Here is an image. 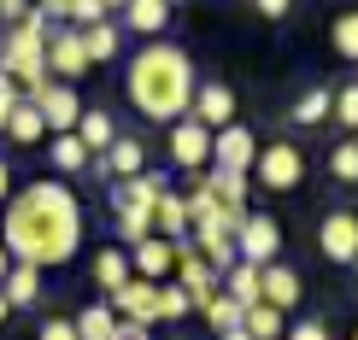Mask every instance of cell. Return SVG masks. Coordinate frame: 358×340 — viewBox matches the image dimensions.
I'll return each mask as SVG.
<instances>
[{
    "mask_svg": "<svg viewBox=\"0 0 358 340\" xmlns=\"http://www.w3.org/2000/svg\"><path fill=\"white\" fill-rule=\"evenodd\" d=\"M235 253H241V264H276V253H282V223L271 212H247V223H241V235H235Z\"/></svg>",
    "mask_w": 358,
    "mask_h": 340,
    "instance_id": "obj_7",
    "label": "cell"
},
{
    "mask_svg": "<svg viewBox=\"0 0 358 340\" xmlns=\"http://www.w3.org/2000/svg\"><path fill=\"white\" fill-rule=\"evenodd\" d=\"M112 12H106V0H71V29H94V24H106Z\"/></svg>",
    "mask_w": 358,
    "mask_h": 340,
    "instance_id": "obj_36",
    "label": "cell"
},
{
    "mask_svg": "<svg viewBox=\"0 0 358 340\" xmlns=\"http://www.w3.org/2000/svg\"><path fill=\"white\" fill-rule=\"evenodd\" d=\"M124 24L136 29V36H147V41H165L171 6H165V0H129V6H124Z\"/></svg>",
    "mask_w": 358,
    "mask_h": 340,
    "instance_id": "obj_19",
    "label": "cell"
},
{
    "mask_svg": "<svg viewBox=\"0 0 358 340\" xmlns=\"http://www.w3.org/2000/svg\"><path fill=\"white\" fill-rule=\"evenodd\" d=\"M317 253L329 264H352L358 258V212L341 205V212L323 217V223H317Z\"/></svg>",
    "mask_w": 358,
    "mask_h": 340,
    "instance_id": "obj_10",
    "label": "cell"
},
{
    "mask_svg": "<svg viewBox=\"0 0 358 340\" xmlns=\"http://www.w3.org/2000/svg\"><path fill=\"white\" fill-rule=\"evenodd\" d=\"M252 165H259V135H252L247 124H229V129L212 141V170H241V176H252Z\"/></svg>",
    "mask_w": 358,
    "mask_h": 340,
    "instance_id": "obj_11",
    "label": "cell"
},
{
    "mask_svg": "<svg viewBox=\"0 0 358 340\" xmlns=\"http://www.w3.org/2000/svg\"><path fill=\"white\" fill-rule=\"evenodd\" d=\"M223 293H229L241 311H247V305H264V270H259V264H235V270L223 276Z\"/></svg>",
    "mask_w": 358,
    "mask_h": 340,
    "instance_id": "obj_25",
    "label": "cell"
},
{
    "mask_svg": "<svg viewBox=\"0 0 358 340\" xmlns=\"http://www.w3.org/2000/svg\"><path fill=\"white\" fill-rule=\"evenodd\" d=\"M100 170L112 176V182H136V176H147V147L136 141V135H117L112 141V153L106 158H94Z\"/></svg>",
    "mask_w": 358,
    "mask_h": 340,
    "instance_id": "obj_17",
    "label": "cell"
},
{
    "mask_svg": "<svg viewBox=\"0 0 358 340\" xmlns=\"http://www.w3.org/2000/svg\"><path fill=\"white\" fill-rule=\"evenodd\" d=\"M352 340H358V329H352Z\"/></svg>",
    "mask_w": 358,
    "mask_h": 340,
    "instance_id": "obj_47",
    "label": "cell"
},
{
    "mask_svg": "<svg viewBox=\"0 0 358 340\" xmlns=\"http://www.w3.org/2000/svg\"><path fill=\"white\" fill-rule=\"evenodd\" d=\"M171 194V182L165 176H136V182H112V194H106V205H112V229H117V241H129V246H141L147 235H153V205Z\"/></svg>",
    "mask_w": 358,
    "mask_h": 340,
    "instance_id": "obj_4",
    "label": "cell"
},
{
    "mask_svg": "<svg viewBox=\"0 0 358 340\" xmlns=\"http://www.w3.org/2000/svg\"><path fill=\"white\" fill-rule=\"evenodd\" d=\"M335 124H341V129H352V135H358V82L335 88Z\"/></svg>",
    "mask_w": 358,
    "mask_h": 340,
    "instance_id": "obj_35",
    "label": "cell"
},
{
    "mask_svg": "<svg viewBox=\"0 0 358 340\" xmlns=\"http://www.w3.org/2000/svg\"><path fill=\"white\" fill-rule=\"evenodd\" d=\"M36 340H77V323H71V317H48L36 329Z\"/></svg>",
    "mask_w": 358,
    "mask_h": 340,
    "instance_id": "obj_39",
    "label": "cell"
},
{
    "mask_svg": "<svg viewBox=\"0 0 358 340\" xmlns=\"http://www.w3.org/2000/svg\"><path fill=\"white\" fill-rule=\"evenodd\" d=\"M48 158H53L59 182H65V176H83L88 165H94V153L83 147V135H53V141H48Z\"/></svg>",
    "mask_w": 358,
    "mask_h": 340,
    "instance_id": "obj_23",
    "label": "cell"
},
{
    "mask_svg": "<svg viewBox=\"0 0 358 340\" xmlns=\"http://www.w3.org/2000/svg\"><path fill=\"white\" fill-rule=\"evenodd\" d=\"M48 71H53V82H77V77H88V53H83V36L77 29H53L48 36Z\"/></svg>",
    "mask_w": 358,
    "mask_h": 340,
    "instance_id": "obj_13",
    "label": "cell"
},
{
    "mask_svg": "<svg viewBox=\"0 0 358 340\" xmlns=\"http://www.w3.org/2000/svg\"><path fill=\"white\" fill-rule=\"evenodd\" d=\"M77 36H83L88 65H112V59L124 53V29H117L112 18H106V24H94V29H77Z\"/></svg>",
    "mask_w": 358,
    "mask_h": 340,
    "instance_id": "obj_24",
    "label": "cell"
},
{
    "mask_svg": "<svg viewBox=\"0 0 358 340\" xmlns=\"http://www.w3.org/2000/svg\"><path fill=\"white\" fill-rule=\"evenodd\" d=\"M94 282L106 288V300H112L117 288H129V282H136V264H129V253H124V246H106V253H94Z\"/></svg>",
    "mask_w": 358,
    "mask_h": 340,
    "instance_id": "obj_22",
    "label": "cell"
},
{
    "mask_svg": "<svg viewBox=\"0 0 358 340\" xmlns=\"http://www.w3.org/2000/svg\"><path fill=\"white\" fill-rule=\"evenodd\" d=\"M129 264H136L141 282H159V288H165L171 276H176V241H159V235H147L141 246H129Z\"/></svg>",
    "mask_w": 358,
    "mask_h": 340,
    "instance_id": "obj_14",
    "label": "cell"
},
{
    "mask_svg": "<svg viewBox=\"0 0 358 340\" xmlns=\"http://www.w3.org/2000/svg\"><path fill=\"white\" fill-rule=\"evenodd\" d=\"M259 18H288V0H259Z\"/></svg>",
    "mask_w": 358,
    "mask_h": 340,
    "instance_id": "obj_40",
    "label": "cell"
},
{
    "mask_svg": "<svg viewBox=\"0 0 358 340\" xmlns=\"http://www.w3.org/2000/svg\"><path fill=\"white\" fill-rule=\"evenodd\" d=\"M124 94L147 124H182L194 112V94H200V77H194V59L176 41H141L124 65Z\"/></svg>",
    "mask_w": 358,
    "mask_h": 340,
    "instance_id": "obj_2",
    "label": "cell"
},
{
    "mask_svg": "<svg viewBox=\"0 0 358 340\" xmlns=\"http://www.w3.org/2000/svg\"><path fill=\"white\" fill-rule=\"evenodd\" d=\"M36 112H41V124H48V135H77V124H83V100H77L71 82H48L36 94Z\"/></svg>",
    "mask_w": 358,
    "mask_h": 340,
    "instance_id": "obj_9",
    "label": "cell"
},
{
    "mask_svg": "<svg viewBox=\"0 0 358 340\" xmlns=\"http://www.w3.org/2000/svg\"><path fill=\"white\" fill-rule=\"evenodd\" d=\"M18 106H24V88H18V82H0V135L12 129V117H18Z\"/></svg>",
    "mask_w": 358,
    "mask_h": 340,
    "instance_id": "obj_37",
    "label": "cell"
},
{
    "mask_svg": "<svg viewBox=\"0 0 358 340\" xmlns=\"http://www.w3.org/2000/svg\"><path fill=\"white\" fill-rule=\"evenodd\" d=\"M206 188L217 194V205L247 212V176H241V170H206Z\"/></svg>",
    "mask_w": 358,
    "mask_h": 340,
    "instance_id": "obj_29",
    "label": "cell"
},
{
    "mask_svg": "<svg viewBox=\"0 0 358 340\" xmlns=\"http://www.w3.org/2000/svg\"><path fill=\"white\" fill-rule=\"evenodd\" d=\"M288 117H294L300 129H317V124H329V117H335V88H323V82H317V88H306V94L288 106Z\"/></svg>",
    "mask_w": 358,
    "mask_h": 340,
    "instance_id": "obj_21",
    "label": "cell"
},
{
    "mask_svg": "<svg viewBox=\"0 0 358 340\" xmlns=\"http://www.w3.org/2000/svg\"><path fill=\"white\" fill-rule=\"evenodd\" d=\"M106 305H112L124 323H136V329H153V323H165V317H159V282H141V276H136L129 288H117Z\"/></svg>",
    "mask_w": 358,
    "mask_h": 340,
    "instance_id": "obj_12",
    "label": "cell"
},
{
    "mask_svg": "<svg viewBox=\"0 0 358 340\" xmlns=\"http://www.w3.org/2000/svg\"><path fill=\"white\" fill-rule=\"evenodd\" d=\"M306 300V282H300V270H294V264H264V305H276L282 317L294 311V305Z\"/></svg>",
    "mask_w": 358,
    "mask_h": 340,
    "instance_id": "obj_16",
    "label": "cell"
},
{
    "mask_svg": "<svg viewBox=\"0 0 358 340\" xmlns=\"http://www.w3.org/2000/svg\"><path fill=\"white\" fill-rule=\"evenodd\" d=\"M200 317L212 323V334H235V329H241V317H247V311H241V305L229 300V293H217L212 305H200Z\"/></svg>",
    "mask_w": 358,
    "mask_h": 340,
    "instance_id": "obj_31",
    "label": "cell"
},
{
    "mask_svg": "<svg viewBox=\"0 0 358 340\" xmlns=\"http://www.w3.org/2000/svg\"><path fill=\"white\" fill-rule=\"evenodd\" d=\"M176 282L188 288L194 311H200V305H212L217 293H223V276H217L212 264L200 258V246H194V241H176Z\"/></svg>",
    "mask_w": 358,
    "mask_h": 340,
    "instance_id": "obj_8",
    "label": "cell"
},
{
    "mask_svg": "<svg viewBox=\"0 0 358 340\" xmlns=\"http://www.w3.org/2000/svg\"><path fill=\"white\" fill-rule=\"evenodd\" d=\"M48 18L41 12H29V18L18 29H6V47H0V65H6V77L24 88V100H36L41 88L53 82V71H48Z\"/></svg>",
    "mask_w": 358,
    "mask_h": 340,
    "instance_id": "obj_3",
    "label": "cell"
},
{
    "mask_svg": "<svg viewBox=\"0 0 358 340\" xmlns=\"http://www.w3.org/2000/svg\"><path fill=\"white\" fill-rule=\"evenodd\" d=\"M83 200L71 194V182L59 176H41V182L18 188L6 200V223H0V241H6L12 264H29V270H53V264H71L83 246Z\"/></svg>",
    "mask_w": 358,
    "mask_h": 340,
    "instance_id": "obj_1",
    "label": "cell"
},
{
    "mask_svg": "<svg viewBox=\"0 0 358 340\" xmlns=\"http://www.w3.org/2000/svg\"><path fill=\"white\" fill-rule=\"evenodd\" d=\"M71 323H77V340H117V311H112L106 300H100V305H83Z\"/></svg>",
    "mask_w": 358,
    "mask_h": 340,
    "instance_id": "obj_28",
    "label": "cell"
},
{
    "mask_svg": "<svg viewBox=\"0 0 358 340\" xmlns=\"http://www.w3.org/2000/svg\"><path fill=\"white\" fill-rule=\"evenodd\" d=\"M188 117H200L212 135H223V129L235 124V88H223V82H200V94H194V112Z\"/></svg>",
    "mask_w": 358,
    "mask_h": 340,
    "instance_id": "obj_15",
    "label": "cell"
},
{
    "mask_svg": "<svg viewBox=\"0 0 358 340\" xmlns=\"http://www.w3.org/2000/svg\"><path fill=\"white\" fill-rule=\"evenodd\" d=\"M6 200H12V165L0 158V205H6Z\"/></svg>",
    "mask_w": 358,
    "mask_h": 340,
    "instance_id": "obj_41",
    "label": "cell"
},
{
    "mask_svg": "<svg viewBox=\"0 0 358 340\" xmlns=\"http://www.w3.org/2000/svg\"><path fill=\"white\" fill-rule=\"evenodd\" d=\"M329 41H335V53L347 59V65H358V12H341L335 29H329Z\"/></svg>",
    "mask_w": 358,
    "mask_h": 340,
    "instance_id": "obj_32",
    "label": "cell"
},
{
    "mask_svg": "<svg viewBox=\"0 0 358 340\" xmlns=\"http://www.w3.org/2000/svg\"><path fill=\"white\" fill-rule=\"evenodd\" d=\"M329 176L335 182H358V141H341L329 153Z\"/></svg>",
    "mask_w": 358,
    "mask_h": 340,
    "instance_id": "obj_34",
    "label": "cell"
},
{
    "mask_svg": "<svg viewBox=\"0 0 358 340\" xmlns=\"http://www.w3.org/2000/svg\"><path fill=\"white\" fill-rule=\"evenodd\" d=\"M41 135H48V124H41L36 100H24V106H18V117H12V129H6V141H18V147H36Z\"/></svg>",
    "mask_w": 358,
    "mask_h": 340,
    "instance_id": "obj_30",
    "label": "cell"
},
{
    "mask_svg": "<svg viewBox=\"0 0 358 340\" xmlns=\"http://www.w3.org/2000/svg\"><path fill=\"white\" fill-rule=\"evenodd\" d=\"M6 276H12V253H6V241H0V288H6Z\"/></svg>",
    "mask_w": 358,
    "mask_h": 340,
    "instance_id": "obj_42",
    "label": "cell"
},
{
    "mask_svg": "<svg viewBox=\"0 0 358 340\" xmlns=\"http://www.w3.org/2000/svg\"><path fill=\"white\" fill-rule=\"evenodd\" d=\"M252 176H259V188H271V194H294V188L306 182V153L294 141H271V147H259Z\"/></svg>",
    "mask_w": 358,
    "mask_h": 340,
    "instance_id": "obj_5",
    "label": "cell"
},
{
    "mask_svg": "<svg viewBox=\"0 0 358 340\" xmlns=\"http://www.w3.org/2000/svg\"><path fill=\"white\" fill-rule=\"evenodd\" d=\"M6 317H12V305H6V293H0V323H6Z\"/></svg>",
    "mask_w": 358,
    "mask_h": 340,
    "instance_id": "obj_43",
    "label": "cell"
},
{
    "mask_svg": "<svg viewBox=\"0 0 358 340\" xmlns=\"http://www.w3.org/2000/svg\"><path fill=\"white\" fill-rule=\"evenodd\" d=\"M288 340H335V334H329V323L300 317V323H288Z\"/></svg>",
    "mask_w": 358,
    "mask_h": 340,
    "instance_id": "obj_38",
    "label": "cell"
},
{
    "mask_svg": "<svg viewBox=\"0 0 358 340\" xmlns=\"http://www.w3.org/2000/svg\"><path fill=\"white\" fill-rule=\"evenodd\" d=\"M241 334H247V340H288V317H282L276 305H247Z\"/></svg>",
    "mask_w": 358,
    "mask_h": 340,
    "instance_id": "obj_27",
    "label": "cell"
},
{
    "mask_svg": "<svg viewBox=\"0 0 358 340\" xmlns=\"http://www.w3.org/2000/svg\"><path fill=\"white\" fill-rule=\"evenodd\" d=\"M77 135H83V147H88L94 158H106V153H112V141H117V124H112V112L88 106V112H83V124H77Z\"/></svg>",
    "mask_w": 358,
    "mask_h": 340,
    "instance_id": "obj_26",
    "label": "cell"
},
{
    "mask_svg": "<svg viewBox=\"0 0 358 340\" xmlns=\"http://www.w3.org/2000/svg\"><path fill=\"white\" fill-rule=\"evenodd\" d=\"M217 340H247V334H241V329H235V334H217Z\"/></svg>",
    "mask_w": 358,
    "mask_h": 340,
    "instance_id": "obj_44",
    "label": "cell"
},
{
    "mask_svg": "<svg viewBox=\"0 0 358 340\" xmlns=\"http://www.w3.org/2000/svg\"><path fill=\"white\" fill-rule=\"evenodd\" d=\"M352 270H358V258H352Z\"/></svg>",
    "mask_w": 358,
    "mask_h": 340,
    "instance_id": "obj_46",
    "label": "cell"
},
{
    "mask_svg": "<svg viewBox=\"0 0 358 340\" xmlns=\"http://www.w3.org/2000/svg\"><path fill=\"white\" fill-rule=\"evenodd\" d=\"M0 293H6L12 311H36L48 288H41V270H29V264H12V276H6V288H0Z\"/></svg>",
    "mask_w": 358,
    "mask_h": 340,
    "instance_id": "obj_20",
    "label": "cell"
},
{
    "mask_svg": "<svg viewBox=\"0 0 358 340\" xmlns=\"http://www.w3.org/2000/svg\"><path fill=\"white\" fill-rule=\"evenodd\" d=\"M352 82H358V65H352Z\"/></svg>",
    "mask_w": 358,
    "mask_h": 340,
    "instance_id": "obj_45",
    "label": "cell"
},
{
    "mask_svg": "<svg viewBox=\"0 0 358 340\" xmlns=\"http://www.w3.org/2000/svg\"><path fill=\"white\" fill-rule=\"evenodd\" d=\"M188 229H194V217H188V194H171L153 205V235L159 241H188Z\"/></svg>",
    "mask_w": 358,
    "mask_h": 340,
    "instance_id": "obj_18",
    "label": "cell"
},
{
    "mask_svg": "<svg viewBox=\"0 0 358 340\" xmlns=\"http://www.w3.org/2000/svg\"><path fill=\"white\" fill-rule=\"evenodd\" d=\"M352 141H358V135H352Z\"/></svg>",
    "mask_w": 358,
    "mask_h": 340,
    "instance_id": "obj_48",
    "label": "cell"
},
{
    "mask_svg": "<svg viewBox=\"0 0 358 340\" xmlns=\"http://www.w3.org/2000/svg\"><path fill=\"white\" fill-rule=\"evenodd\" d=\"M212 141L217 135L200 124V117H182V124L165 129V153H171L176 170H206V165H212Z\"/></svg>",
    "mask_w": 358,
    "mask_h": 340,
    "instance_id": "obj_6",
    "label": "cell"
},
{
    "mask_svg": "<svg viewBox=\"0 0 358 340\" xmlns=\"http://www.w3.org/2000/svg\"><path fill=\"white\" fill-rule=\"evenodd\" d=\"M188 311H194V300H188L182 282H165V288H159V317H165V323H182Z\"/></svg>",
    "mask_w": 358,
    "mask_h": 340,
    "instance_id": "obj_33",
    "label": "cell"
}]
</instances>
